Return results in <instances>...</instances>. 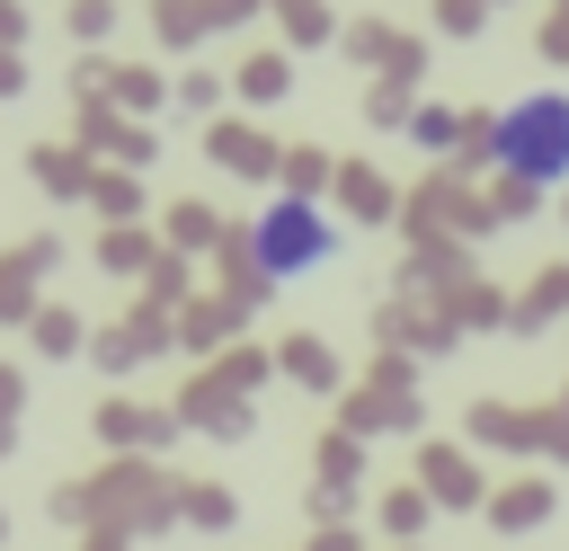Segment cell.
Here are the masks:
<instances>
[{
  "mask_svg": "<svg viewBox=\"0 0 569 551\" xmlns=\"http://www.w3.org/2000/svg\"><path fill=\"white\" fill-rule=\"evenodd\" d=\"M489 160H498V178H516L525 196L569 187V98H560V89H525V98L498 116Z\"/></svg>",
  "mask_w": 569,
  "mask_h": 551,
  "instance_id": "6da1fadb",
  "label": "cell"
},
{
  "mask_svg": "<svg viewBox=\"0 0 569 551\" xmlns=\"http://www.w3.org/2000/svg\"><path fill=\"white\" fill-rule=\"evenodd\" d=\"M338 258V222L320 213V204H302V196H284V204H267L258 222H249V276L258 284H302V276H320Z\"/></svg>",
  "mask_w": 569,
  "mask_h": 551,
  "instance_id": "7a4b0ae2",
  "label": "cell"
}]
</instances>
